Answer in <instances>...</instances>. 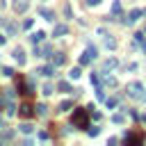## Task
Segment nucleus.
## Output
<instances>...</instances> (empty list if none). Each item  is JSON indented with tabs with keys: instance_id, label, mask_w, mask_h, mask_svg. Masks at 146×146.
Returning a JSON list of instances; mask_svg holds the SVG:
<instances>
[{
	"instance_id": "obj_1",
	"label": "nucleus",
	"mask_w": 146,
	"mask_h": 146,
	"mask_svg": "<svg viewBox=\"0 0 146 146\" xmlns=\"http://www.w3.org/2000/svg\"><path fill=\"white\" fill-rule=\"evenodd\" d=\"M73 125L87 130L89 128V107H73Z\"/></svg>"
},
{
	"instance_id": "obj_2",
	"label": "nucleus",
	"mask_w": 146,
	"mask_h": 146,
	"mask_svg": "<svg viewBox=\"0 0 146 146\" xmlns=\"http://www.w3.org/2000/svg\"><path fill=\"white\" fill-rule=\"evenodd\" d=\"M125 91H128V96H132L137 100H146V94H144V84L141 82H130L125 87Z\"/></svg>"
},
{
	"instance_id": "obj_3",
	"label": "nucleus",
	"mask_w": 146,
	"mask_h": 146,
	"mask_svg": "<svg viewBox=\"0 0 146 146\" xmlns=\"http://www.w3.org/2000/svg\"><path fill=\"white\" fill-rule=\"evenodd\" d=\"M96 57H98V50H96L94 46H87V50H84V52H82V57H80V64H82V66H87V64H91Z\"/></svg>"
},
{
	"instance_id": "obj_4",
	"label": "nucleus",
	"mask_w": 146,
	"mask_h": 146,
	"mask_svg": "<svg viewBox=\"0 0 146 146\" xmlns=\"http://www.w3.org/2000/svg\"><path fill=\"white\" fill-rule=\"evenodd\" d=\"M18 116H23V119H32L34 116V105L32 103H21V107H18Z\"/></svg>"
},
{
	"instance_id": "obj_5",
	"label": "nucleus",
	"mask_w": 146,
	"mask_h": 146,
	"mask_svg": "<svg viewBox=\"0 0 146 146\" xmlns=\"http://www.w3.org/2000/svg\"><path fill=\"white\" fill-rule=\"evenodd\" d=\"M144 141V135L141 132H135V135H125L123 137V144H141Z\"/></svg>"
},
{
	"instance_id": "obj_6",
	"label": "nucleus",
	"mask_w": 146,
	"mask_h": 146,
	"mask_svg": "<svg viewBox=\"0 0 146 146\" xmlns=\"http://www.w3.org/2000/svg\"><path fill=\"white\" fill-rule=\"evenodd\" d=\"M50 64L57 68V66H62V64H66V55L64 52H55L52 57H50Z\"/></svg>"
},
{
	"instance_id": "obj_7",
	"label": "nucleus",
	"mask_w": 146,
	"mask_h": 146,
	"mask_svg": "<svg viewBox=\"0 0 146 146\" xmlns=\"http://www.w3.org/2000/svg\"><path fill=\"white\" fill-rule=\"evenodd\" d=\"M43 39H46V32H43V30H36V32H32V34H30V41H32L34 46H36V43H41Z\"/></svg>"
},
{
	"instance_id": "obj_8",
	"label": "nucleus",
	"mask_w": 146,
	"mask_h": 146,
	"mask_svg": "<svg viewBox=\"0 0 146 146\" xmlns=\"http://www.w3.org/2000/svg\"><path fill=\"white\" fill-rule=\"evenodd\" d=\"M27 7H30L27 0H14V11H16V14H23Z\"/></svg>"
},
{
	"instance_id": "obj_9",
	"label": "nucleus",
	"mask_w": 146,
	"mask_h": 146,
	"mask_svg": "<svg viewBox=\"0 0 146 146\" xmlns=\"http://www.w3.org/2000/svg\"><path fill=\"white\" fill-rule=\"evenodd\" d=\"M139 16H144V14H141V9H132V11L128 14V18H123V21H125L128 25H132V23H135V21H137Z\"/></svg>"
},
{
	"instance_id": "obj_10",
	"label": "nucleus",
	"mask_w": 146,
	"mask_h": 146,
	"mask_svg": "<svg viewBox=\"0 0 146 146\" xmlns=\"http://www.w3.org/2000/svg\"><path fill=\"white\" fill-rule=\"evenodd\" d=\"M34 73H41V75L50 78V75H55V66H52V64H48V66H41V68H36Z\"/></svg>"
},
{
	"instance_id": "obj_11",
	"label": "nucleus",
	"mask_w": 146,
	"mask_h": 146,
	"mask_svg": "<svg viewBox=\"0 0 146 146\" xmlns=\"http://www.w3.org/2000/svg\"><path fill=\"white\" fill-rule=\"evenodd\" d=\"M39 14H41L46 21H55V11H52V9H48V7H41V9H39Z\"/></svg>"
},
{
	"instance_id": "obj_12",
	"label": "nucleus",
	"mask_w": 146,
	"mask_h": 146,
	"mask_svg": "<svg viewBox=\"0 0 146 146\" xmlns=\"http://www.w3.org/2000/svg\"><path fill=\"white\" fill-rule=\"evenodd\" d=\"M11 55H14V59L18 62V66H23V64H25V52H23L21 48H16V50H14Z\"/></svg>"
},
{
	"instance_id": "obj_13",
	"label": "nucleus",
	"mask_w": 146,
	"mask_h": 146,
	"mask_svg": "<svg viewBox=\"0 0 146 146\" xmlns=\"http://www.w3.org/2000/svg\"><path fill=\"white\" fill-rule=\"evenodd\" d=\"M66 32H68V25H55L52 36H62V34H66Z\"/></svg>"
},
{
	"instance_id": "obj_14",
	"label": "nucleus",
	"mask_w": 146,
	"mask_h": 146,
	"mask_svg": "<svg viewBox=\"0 0 146 146\" xmlns=\"http://www.w3.org/2000/svg\"><path fill=\"white\" fill-rule=\"evenodd\" d=\"M57 89H59V91H75V89H71V84H68L66 80H59V82H57Z\"/></svg>"
},
{
	"instance_id": "obj_15",
	"label": "nucleus",
	"mask_w": 146,
	"mask_h": 146,
	"mask_svg": "<svg viewBox=\"0 0 146 146\" xmlns=\"http://www.w3.org/2000/svg\"><path fill=\"white\" fill-rule=\"evenodd\" d=\"M34 110H36V114H39V116H46V114H48V105H46V103H39Z\"/></svg>"
},
{
	"instance_id": "obj_16",
	"label": "nucleus",
	"mask_w": 146,
	"mask_h": 146,
	"mask_svg": "<svg viewBox=\"0 0 146 146\" xmlns=\"http://www.w3.org/2000/svg\"><path fill=\"white\" fill-rule=\"evenodd\" d=\"M119 14H121V2H119V0H114V2H112V16L116 18Z\"/></svg>"
},
{
	"instance_id": "obj_17",
	"label": "nucleus",
	"mask_w": 146,
	"mask_h": 146,
	"mask_svg": "<svg viewBox=\"0 0 146 146\" xmlns=\"http://www.w3.org/2000/svg\"><path fill=\"white\" fill-rule=\"evenodd\" d=\"M116 64H119V62H116V59H114V57H112V59H107V62H105V64H103V71H112V68H114V66H116Z\"/></svg>"
},
{
	"instance_id": "obj_18",
	"label": "nucleus",
	"mask_w": 146,
	"mask_h": 146,
	"mask_svg": "<svg viewBox=\"0 0 146 146\" xmlns=\"http://www.w3.org/2000/svg\"><path fill=\"white\" fill-rule=\"evenodd\" d=\"M103 82H105L107 87H116V78H112V75H107V73L103 75Z\"/></svg>"
},
{
	"instance_id": "obj_19",
	"label": "nucleus",
	"mask_w": 146,
	"mask_h": 146,
	"mask_svg": "<svg viewBox=\"0 0 146 146\" xmlns=\"http://www.w3.org/2000/svg\"><path fill=\"white\" fill-rule=\"evenodd\" d=\"M73 107V100H64V103H59V112H68Z\"/></svg>"
},
{
	"instance_id": "obj_20",
	"label": "nucleus",
	"mask_w": 146,
	"mask_h": 146,
	"mask_svg": "<svg viewBox=\"0 0 146 146\" xmlns=\"http://www.w3.org/2000/svg\"><path fill=\"white\" fill-rule=\"evenodd\" d=\"M96 98H98V100H105V89H103L100 84H96Z\"/></svg>"
},
{
	"instance_id": "obj_21",
	"label": "nucleus",
	"mask_w": 146,
	"mask_h": 146,
	"mask_svg": "<svg viewBox=\"0 0 146 146\" xmlns=\"http://www.w3.org/2000/svg\"><path fill=\"white\" fill-rule=\"evenodd\" d=\"M98 132H100V128H98V125H89V128H87V135H89V137H96Z\"/></svg>"
},
{
	"instance_id": "obj_22",
	"label": "nucleus",
	"mask_w": 146,
	"mask_h": 146,
	"mask_svg": "<svg viewBox=\"0 0 146 146\" xmlns=\"http://www.w3.org/2000/svg\"><path fill=\"white\" fill-rule=\"evenodd\" d=\"M105 48L107 50H114L116 48V39H105Z\"/></svg>"
},
{
	"instance_id": "obj_23",
	"label": "nucleus",
	"mask_w": 146,
	"mask_h": 146,
	"mask_svg": "<svg viewBox=\"0 0 146 146\" xmlns=\"http://www.w3.org/2000/svg\"><path fill=\"white\" fill-rule=\"evenodd\" d=\"M80 73H82V71H80V68L75 66V68H71V73H68V78H71V80H78V78H80Z\"/></svg>"
},
{
	"instance_id": "obj_24",
	"label": "nucleus",
	"mask_w": 146,
	"mask_h": 146,
	"mask_svg": "<svg viewBox=\"0 0 146 146\" xmlns=\"http://www.w3.org/2000/svg\"><path fill=\"white\" fill-rule=\"evenodd\" d=\"M52 91H55V87H52V82H46V84H43V94H46V96H50Z\"/></svg>"
},
{
	"instance_id": "obj_25",
	"label": "nucleus",
	"mask_w": 146,
	"mask_h": 146,
	"mask_svg": "<svg viewBox=\"0 0 146 146\" xmlns=\"http://www.w3.org/2000/svg\"><path fill=\"white\" fill-rule=\"evenodd\" d=\"M18 128H21V132H23V135H30V132L34 130V128H32L30 123H23V125H18Z\"/></svg>"
},
{
	"instance_id": "obj_26",
	"label": "nucleus",
	"mask_w": 146,
	"mask_h": 146,
	"mask_svg": "<svg viewBox=\"0 0 146 146\" xmlns=\"http://www.w3.org/2000/svg\"><path fill=\"white\" fill-rule=\"evenodd\" d=\"M116 98H105V105H107V110H112V107H116Z\"/></svg>"
},
{
	"instance_id": "obj_27",
	"label": "nucleus",
	"mask_w": 146,
	"mask_h": 146,
	"mask_svg": "<svg viewBox=\"0 0 146 146\" xmlns=\"http://www.w3.org/2000/svg\"><path fill=\"white\" fill-rule=\"evenodd\" d=\"M135 41H137V43L141 46V43L146 41V39H144V32H137V34H135Z\"/></svg>"
},
{
	"instance_id": "obj_28",
	"label": "nucleus",
	"mask_w": 146,
	"mask_h": 146,
	"mask_svg": "<svg viewBox=\"0 0 146 146\" xmlns=\"http://www.w3.org/2000/svg\"><path fill=\"white\" fill-rule=\"evenodd\" d=\"M2 75H7V78H11V75H14V71H11L9 66H2Z\"/></svg>"
},
{
	"instance_id": "obj_29",
	"label": "nucleus",
	"mask_w": 146,
	"mask_h": 146,
	"mask_svg": "<svg viewBox=\"0 0 146 146\" xmlns=\"http://www.w3.org/2000/svg\"><path fill=\"white\" fill-rule=\"evenodd\" d=\"M16 30H18V27H16L14 23H9V25H7V32H9V34H16Z\"/></svg>"
},
{
	"instance_id": "obj_30",
	"label": "nucleus",
	"mask_w": 146,
	"mask_h": 146,
	"mask_svg": "<svg viewBox=\"0 0 146 146\" xmlns=\"http://www.w3.org/2000/svg\"><path fill=\"white\" fill-rule=\"evenodd\" d=\"M112 121H114V123H123V114H114Z\"/></svg>"
},
{
	"instance_id": "obj_31",
	"label": "nucleus",
	"mask_w": 146,
	"mask_h": 146,
	"mask_svg": "<svg viewBox=\"0 0 146 146\" xmlns=\"http://www.w3.org/2000/svg\"><path fill=\"white\" fill-rule=\"evenodd\" d=\"M64 16L71 18V5H64Z\"/></svg>"
},
{
	"instance_id": "obj_32",
	"label": "nucleus",
	"mask_w": 146,
	"mask_h": 146,
	"mask_svg": "<svg viewBox=\"0 0 146 146\" xmlns=\"http://www.w3.org/2000/svg\"><path fill=\"white\" fill-rule=\"evenodd\" d=\"M23 27H27V30H30V27H32V18H25V23H23Z\"/></svg>"
},
{
	"instance_id": "obj_33",
	"label": "nucleus",
	"mask_w": 146,
	"mask_h": 146,
	"mask_svg": "<svg viewBox=\"0 0 146 146\" xmlns=\"http://www.w3.org/2000/svg\"><path fill=\"white\" fill-rule=\"evenodd\" d=\"M89 80H91V84H98V75H96V73H91V78H89Z\"/></svg>"
},
{
	"instance_id": "obj_34",
	"label": "nucleus",
	"mask_w": 146,
	"mask_h": 146,
	"mask_svg": "<svg viewBox=\"0 0 146 146\" xmlns=\"http://www.w3.org/2000/svg\"><path fill=\"white\" fill-rule=\"evenodd\" d=\"M5 41H7V36H5V34H0V46H5Z\"/></svg>"
},
{
	"instance_id": "obj_35",
	"label": "nucleus",
	"mask_w": 146,
	"mask_h": 146,
	"mask_svg": "<svg viewBox=\"0 0 146 146\" xmlns=\"http://www.w3.org/2000/svg\"><path fill=\"white\" fill-rule=\"evenodd\" d=\"M100 0H87V5H98Z\"/></svg>"
},
{
	"instance_id": "obj_36",
	"label": "nucleus",
	"mask_w": 146,
	"mask_h": 146,
	"mask_svg": "<svg viewBox=\"0 0 146 146\" xmlns=\"http://www.w3.org/2000/svg\"><path fill=\"white\" fill-rule=\"evenodd\" d=\"M139 119H141V123H146V114H141V116H139Z\"/></svg>"
},
{
	"instance_id": "obj_37",
	"label": "nucleus",
	"mask_w": 146,
	"mask_h": 146,
	"mask_svg": "<svg viewBox=\"0 0 146 146\" xmlns=\"http://www.w3.org/2000/svg\"><path fill=\"white\" fill-rule=\"evenodd\" d=\"M141 14H144V16H146V9H141Z\"/></svg>"
},
{
	"instance_id": "obj_38",
	"label": "nucleus",
	"mask_w": 146,
	"mask_h": 146,
	"mask_svg": "<svg viewBox=\"0 0 146 146\" xmlns=\"http://www.w3.org/2000/svg\"><path fill=\"white\" fill-rule=\"evenodd\" d=\"M144 32H146V25H144Z\"/></svg>"
}]
</instances>
